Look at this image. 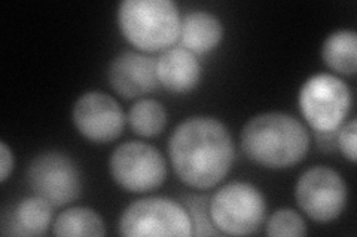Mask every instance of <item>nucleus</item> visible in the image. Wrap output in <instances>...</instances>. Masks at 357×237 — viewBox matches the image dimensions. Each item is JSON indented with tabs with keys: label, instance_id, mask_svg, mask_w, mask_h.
<instances>
[{
	"label": "nucleus",
	"instance_id": "ddd939ff",
	"mask_svg": "<svg viewBox=\"0 0 357 237\" xmlns=\"http://www.w3.org/2000/svg\"><path fill=\"white\" fill-rule=\"evenodd\" d=\"M181 42L195 55H204L218 48L223 38L220 19L207 10H192L181 21Z\"/></svg>",
	"mask_w": 357,
	"mask_h": 237
},
{
	"label": "nucleus",
	"instance_id": "7ed1b4c3",
	"mask_svg": "<svg viewBox=\"0 0 357 237\" xmlns=\"http://www.w3.org/2000/svg\"><path fill=\"white\" fill-rule=\"evenodd\" d=\"M181 21L172 0H124L118 6L122 35L143 52L172 48L181 35Z\"/></svg>",
	"mask_w": 357,
	"mask_h": 237
},
{
	"label": "nucleus",
	"instance_id": "6ab92c4d",
	"mask_svg": "<svg viewBox=\"0 0 357 237\" xmlns=\"http://www.w3.org/2000/svg\"><path fill=\"white\" fill-rule=\"evenodd\" d=\"M206 197H192L189 199L188 213L192 221V236H206V234H219L215 229L213 222L210 220L208 205Z\"/></svg>",
	"mask_w": 357,
	"mask_h": 237
},
{
	"label": "nucleus",
	"instance_id": "6e6552de",
	"mask_svg": "<svg viewBox=\"0 0 357 237\" xmlns=\"http://www.w3.org/2000/svg\"><path fill=\"white\" fill-rule=\"evenodd\" d=\"M33 193L52 206H66L79 197L81 174L72 157L60 152H45L33 159L27 169Z\"/></svg>",
	"mask_w": 357,
	"mask_h": 237
},
{
	"label": "nucleus",
	"instance_id": "dca6fc26",
	"mask_svg": "<svg viewBox=\"0 0 357 237\" xmlns=\"http://www.w3.org/2000/svg\"><path fill=\"white\" fill-rule=\"evenodd\" d=\"M54 236H105L106 229L100 213L91 208L73 206L63 211L52 224Z\"/></svg>",
	"mask_w": 357,
	"mask_h": 237
},
{
	"label": "nucleus",
	"instance_id": "0eeeda50",
	"mask_svg": "<svg viewBox=\"0 0 357 237\" xmlns=\"http://www.w3.org/2000/svg\"><path fill=\"white\" fill-rule=\"evenodd\" d=\"M109 171L121 188L130 193H148L165 181L167 165L164 156L153 145L127 141L112 153Z\"/></svg>",
	"mask_w": 357,
	"mask_h": 237
},
{
	"label": "nucleus",
	"instance_id": "f03ea898",
	"mask_svg": "<svg viewBox=\"0 0 357 237\" xmlns=\"http://www.w3.org/2000/svg\"><path fill=\"white\" fill-rule=\"evenodd\" d=\"M241 149L256 165L270 169L290 167L307 156L310 135L294 116L280 111L262 113L243 126Z\"/></svg>",
	"mask_w": 357,
	"mask_h": 237
},
{
	"label": "nucleus",
	"instance_id": "4468645a",
	"mask_svg": "<svg viewBox=\"0 0 357 237\" xmlns=\"http://www.w3.org/2000/svg\"><path fill=\"white\" fill-rule=\"evenodd\" d=\"M54 206L39 196L22 199L14 208L13 215L3 222L14 236H43L52 221Z\"/></svg>",
	"mask_w": 357,
	"mask_h": 237
},
{
	"label": "nucleus",
	"instance_id": "20e7f679",
	"mask_svg": "<svg viewBox=\"0 0 357 237\" xmlns=\"http://www.w3.org/2000/svg\"><path fill=\"white\" fill-rule=\"evenodd\" d=\"M210 220L222 234L248 236L265 221L266 202L258 187L232 181L220 187L208 202Z\"/></svg>",
	"mask_w": 357,
	"mask_h": 237
},
{
	"label": "nucleus",
	"instance_id": "f8f14e48",
	"mask_svg": "<svg viewBox=\"0 0 357 237\" xmlns=\"http://www.w3.org/2000/svg\"><path fill=\"white\" fill-rule=\"evenodd\" d=\"M158 83L174 94L192 91L199 83L201 65L197 55L182 48H169L162 51L155 61Z\"/></svg>",
	"mask_w": 357,
	"mask_h": 237
},
{
	"label": "nucleus",
	"instance_id": "aec40b11",
	"mask_svg": "<svg viewBox=\"0 0 357 237\" xmlns=\"http://www.w3.org/2000/svg\"><path fill=\"white\" fill-rule=\"evenodd\" d=\"M356 132H357V122L351 119L347 123H342V126L337 132V145L350 162H356Z\"/></svg>",
	"mask_w": 357,
	"mask_h": 237
},
{
	"label": "nucleus",
	"instance_id": "2eb2a0df",
	"mask_svg": "<svg viewBox=\"0 0 357 237\" xmlns=\"http://www.w3.org/2000/svg\"><path fill=\"white\" fill-rule=\"evenodd\" d=\"M323 61L331 70L353 76L357 69V35L354 30L331 33L321 47Z\"/></svg>",
	"mask_w": 357,
	"mask_h": 237
},
{
	"label": "nucleus",
	"instance_id": "423d86ee",
	"mask_svg": "<svg viewBox=\"0 0 357 237\" xmlns=\"http://www.w3.org/2000/svg\"><path fill=\"white\" fill-rule=\"evenodd\" d=\"M118 230L127 237L192 236L188 209L169 197H144L132 202L119 218Z\"/></svg>",
	"mask_w": 357,
	"mask_h": 237
},
{
	"label": "nucleus",
	"instance_id": "a211bd4d",
	"mask_svg": "<svg viewBox=\"0 0 357 237\" xmlns=\"http://www.w3.org/2000/svg\"><path fill=\"white\" fill-rule=\"evenodd\" d=\"M307 234L304 218L294 209L275 211L266 222V236L271 237H303Z\"/></svg>",
	"mask_w": 357,
	"mask_h": 237
},
{
	"label": "nucleus",
	"instance_id": "1a4fd4ad",
	"mask_svg": "<svg viewBox=\"0 0 357 237\" xmlns=\"http://www.w3.org/2000/svg\"><path fill=\"white\" fill-rule=\"evenodd\" d=\"M299 208L317 222L337 220L347 203V186L341 175L328 166L310 167L295 186Z\"/></svg>",
	"mask_w": 357,
	"mask_h": 237
},
{
	"label": "nucleus",
	"instance_id": "f3484780",
	"mask_svg": "<svg viewBox=\"0 0 357 237\" xmlns=\"http://www.w3.org/2000/svg\"><path fill=\"white\" fill-rule=\"evenodd\" d=\"M128 122L131 129L140 137H156L167 125V111L160 101L143 98L131 106Z\"/></svg>",
	"mask_w": 357,
	"mask_h": 237
},
{
	"label": "nucleus",
	"instance_id": "f257e3e1",
	"mask_svg": "<svg viewBox=\"0 0 357 237\" xmlns=\"http://www.w3.org/2000/svg\"><path fill=\"white\" fill-rule=\"evenodd\" d=\"M169 154L177 177L186 186L207 190L228 175L236 149L222 122L195 116L176 126L169 141Z\"/></svg>",
	"mask_w": 357,
	"mask_h": 237
},
{
	"label": "nucleus",
	"instance_id": "9b49d317",
	"mask_svg": "<svg viewBox=\"0 0 357 237\" xmlns=\"http://www.w3.org/2000/svg\"><path fill=\"white\" fill-rule=\"evenodd\" d=\"M109 83L122 98H139L158 86L155 60L139 52H122L109 65Z\"/></svg>",
	"mask_w": 357,
	"mask_h": 237
},
{
	"label": "nucleus",
	"instance_id": "9d476101",
	"mask_svg": "<svg viewBox=\"0 0 357 237\" xmlns=\"http://www.w3.org/2000/svg\"><path fill=\"white\" fill-rule=\"evenodd\" d=\"M75 126L93 142H110L124 131L126 115L118 101L102 91H88L76 99L72 111Z\"/></svg>",
	"mask_w": 357,
	"mask_h": 237
},
{
	"label": "nucleus",
	"instance_id": "39448f33",
	"mask_svg": "<svg viewBox=\"0 0 357 237\" xmlns=\"http://www.w3.org/2000/svg\"><path fill=\"white\" fill-rule=\"evenodd\" d=\"M298 104L308 125L319 133L338 131L351 107L350 88L340 77L319 73L301 86Z\"/></svg>",
	"mask_w": 357,
	"mask_h": 237
},
{
	"label": "nucleus",
	"instance_id": "412c9836",
	"mask_svg": "<svg viewBox=\"0 0 357 237\" xmlns=\"http://www.w3.org/2000/svg\"><path fill=\"white\" fill-rule=\"evenodd\" d=\"M14 153L10 152L5 141H0V181L6 183L9 174L14 171Z\"/></svg>",
	"mask_w": 357,
	"mask_h": 237
}]
</instances>
